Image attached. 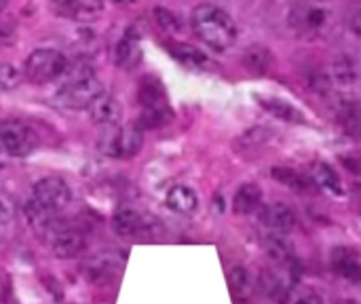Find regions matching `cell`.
I'll return each instance as SVG.
<instances>
[{"label":"cell","instance_id":"6da1fadb","mask_svg":"<svg viewBox=\"0 0 361 304\" xmlns=\"http://www.w3.org/2000/svg\"><path fill=\"white\" fill-rule=\"evenodd\" d=\"M190 25L197 38L218 53L228 51L237 42V25L233 17L216 4H197L190 13Z\"/></svg>","mask_w":361,"mask_h":304},{"label":"cell","instance_id":"7a4b0ae2","mask_svg":"<svg viewBox=\"0 0 361 304\" xmlns=\"http://www.w3.org/2000/svg\"><path fill=\"white\" fill-rule=\"evenodd\" d=\"M137 102L142 106V114L135 123L140 131L159 129L173 118V110L169 106L163 83L157 76H144L137 87Z\"/></svg>","mask_w":361,"mask_h":304},{"label":"cell","instance_id":"3957f363","mask_svg":"<svg viewBox=\"0 0 361 304\" xmlns=\"http://www.w3.org/2000/svg\"><path fill=\"white\" fill-rule=\"evenodd\" d=\"M68 68V59L57 49H36L27 55L23 63V76L34 85H47L61 80Z\"/></svg>","mask_w":361,"mask_h":304},{"label":"cell","instance_id":"277c9868","mask_svg":"<svg viewBox=\"0 0 361 304\" xmlns=\"http://www.w3.org/2000/svg\"><path fill=\"white\" fill-rule=\"evenodd\" d=\"M144 146V133L133 127H112L104 129L97 140V150L110 159H131L137 157Z\"/></svg>","mask_w":361,"mask_h":304},{"label":"cell","instance_id":"5b68a950","mask_svg":"<svg viewBox=\"0 0 361 304\" xmlns=\"http://www.w3.org/2000/svg\"><path fill=\"white\" fill-rule=\"evenodd\" d=\"M32 203H36L40 209H44L51 216H57L72 203V188L63 178L57 176H47L40 178L32 186Z\"/></svg>","mask_w":361,"mask_h":304},{"label":"cell","instance_id":"8992f818","mask_svg":"<svg viewBox=\"0 0 361 304\" xmlns=\"http://www.w3.org/2000/svg\"><path fill=\"white\" fill-rule=\"evenodd\" d=\"M102 95H104V83L97 76H89L82 80L61 83L57 91V102L70 110H87Z\"/></svg>","mask_w":361,"mask_h":304},{"label":"cell","instance_id":"52a82bcc","mask_svg":"<svg viewBox=\"0 0 361 304\" xmlns=\"http://www.w3.org/2000/svg\"><path fill=\"white\" fill-rule=\"evenodd\" d=\"M36 133L21 121H4L0 125V148L11 157H27L34 152Z\"/></svg>","mask_w":361,"mask_h":304},{"label":"cell","instance_id":"ba28073f","mask_svg":"<svg viewBox=\"0 0 361 304\" xmlns=\"http://www.w3.org/2000/svg\"><path fill=\"white\" fill-rule=\"evenodd\" d=\"M267 256H269V262L273 269L277 271H283L288 273L294 281L300 284V277H302V262L294 250V245L279 237V235H273L267 239Z\"/></svg>","mask_w":361,"mask_h":304},{"label":"cell","instance_id":"9c48e42d","mask_svg":"<svg viewBox=\"0 0 361 304\" xmlns=\"http://www.w3.org/2000/svg\"><path fill=\"white\" fill-rule=\"evenodd\" d=\"M47 237H49V248L57 258H76L87 250V235L76 226H66L55 222V226Z\"/></svg>","mask_w":361,"mask_h":304},{"label":"cell","instance_id":"30bf717a","mask_svg":"<svg viewBox=\"0 0 361 304\" xmlns=\"http://www.w3.org/2000/svg\"><path fill=\"white\" fill-rule=\"evenodd\" d=\"M328 21V11L319 4H294L288 13V23L294 32L313 34L319 32Z\"/></svg>","mask_w":361,"mask_h":304},{"label":"cell","instance_id":"8fae6325","mask_svg":"<svg viewBox=\"0 0 361 304\" xmlns=\"http://www.w3.org/2000/svg\"><path fill=\"white\" fill-rule=\"evenodd\" d=\"M258 222L269 231L281 235V233H290L296 226V214L290 205L275 201L258 209Z\"/></svg>","mask_w":361,"mask_h":304},{"label":"cell","instance_id":"7c38bea8","mask_svg":"<svg viewBox=\"0 0 361 304\" xmlns=\"http://www.w3.org/2000/svg\"><path fill=\"white\" fill-rule=\"evenodd\" d=\"M112 229L118 237L123 239H131V237H140L144 233H148L150 229V218L144 216L140 209L135 207H121L116 209L114 218H112Z\"/></svg>","mask_w":361,"mask_h":304},{"label":"cell","instance_id":"4fadbf2b","mask_svg":"<svg viewBox=\"0 0 361 304\" xmlns=\"http://www.w3.org/2000/svg\"><path fill=\"white\" fill-rule=\"evenodd\" d=\"M89 118L91 123L104 127V129H112V127H121V121H123V106L116 97L104 93L102 97H97L89 108Z\"/></svg>","mask_w":361,"mask_h":304},{"label":"cell","instance_id":"5bb4252c","mask_svg":"<svg viewBox=\"0 0 361 304\" xmlns=\"http://www.w3.org/2000/svg\"><path fill=\"white\" fill-rule=\"evenodd\" d=\"M142 61V42L135 28H127L114 47V63L121 70H133Z\"/></svg>","mask_w":361,"mask_h":304},{"label":"cell","instance_id":"9a60e30c","mask_svg":"<svg viewBox=\"0 0 361 304\" xmlns=\"http://www.w3.org/2000/svg\"><path fill=\"white\" fill-rule=\"evenodd\" d=\"M330 262L332 269L338 277H343L345 281L360 286L361 284V262L357 258V254H353L347 248H334L330 254Z\"/></svg>","mask_w":361,"mask_h":304},{"label":"cell","instance_id":"2e32d148","mask_svg":"<svg viewBox=\"0 0 361 304\" xmlns=\"http://www.w3.org/2000/svg\"><path fill=\"white\" fill-rule=\"evenodd\" d=\"M262 188L258 184H241L233 197V212L237 216H250V214H256L260 207H262Z\"/></svg>","mask_w":361,"mask_h":304},{"label":"cell","instance_id":"e0dca14e","mask_svg":"<svg viewBox=\"0 0 361 304\" xmlns=\"http://www.w3.org/2000/svg\"><path fill=\"white\" fill-rule=\"evenodd\" d=\"M228 290L237 303H247L256 292V281L247 267H233L228 271Z\"/></svg>","mask_w":361,"mask_h":304},{"label":"cell","instance_id":"ac0fdd59","mask_svg":"<svg viewBox=\"0 0 361 304\" xmlns=\"http://www.w3.org/2000/svg\"><path fill=\"white\" fill-rule=\"evenodd\" d=\"M63 15H70V19L80 21V23H93L102 17L104 4L97 0H76V2H59L55 4Z\"/></svg>","mask_w":361,"mask_h":304},{"label":"cell","instance_id":"d6986e66","mask_svg":"<svg viewBox=\"0 0 361 304\" xmlns=\"http://www.w3.org/2000/svg\"><path fill=\"white\" fill-rule=\"evenodd\" d=\"M82 275L91 284H95V286H106V284H110L118 275V265L112 258H108V256L91 258V260H87L82 265Z\"/></svg>","mask_w":361,"mask_h":304},{"label":"cell","instance_id":"ffe728a7","mask_svg":"<svg viewBox=\"0 0 361 304\" xmlns=\"http://www.w3.org/2000/svg\"><path fill=\"white\" fill-rule=\"evenodd\" d=\"M241 63H243V68H245L250 74L262 76V74L269 72V68H271V63H273V53H271L269 47L254 42V44H250V47L243 51Z\"/></svg>","mask_w":361,"mask_h":304},{"label":"cell","instance_id":"44dd1931","mask_svg":"<svg viewBox=\"0 0 361 304\" xmlns=\"http://www.w3.org/2000/svg\"><path fill=\"white\" fill-rule=\"evenodd\" d=\"M256 99H258V104H260L267 112H271L275 118H279V121H283V123H305V114H302L296 106H292L290 102H286V99H281V97L256 95Z\"/></svg>","mask_w":361,"mask_h":304},{"label":"cell","instance_id":"7402d4cb","mask_svg":"<svg viewBox=\"0 0 361 304\" xmlns=\"http://www.w3.org/2000/svg\"><path fill=\"white\" fill-rule=\"evenodd\" d=\"M311 184L317 186L319 190L328 193V195H336L341 197L345 190H343V182H341V176L336 174V169L328 163H315L313 169H311Z\"/></svg>","mask_w":361,"mask_h":304},{"label":"cell","instance_id":"603a6c76","mask_svg":"<svg viewBox=\"0 0 361 304\" xmlns=\"http://www.w3.org/2000/svg\"><path fill=\"white\" fill-rule=\"evenodd\" d=\"M165 49L169 51V55L173 59H178L180 63H184L188 68H205V66H209V57L203 51H199L197 47L188 44V42L169 40V42H165Z\"/></svg>","mask_w":361,"mask_h":304},{"label":"cell","instance_id":"cb8c5ba5","mask_svg":"<svg viewBox=\"0 0 361 304\" xmlns=\"http://www.w3.org/2000/svg\"><path fill=\"white\" fill-rule=\"evenodd\" d=\"M165 205L176 214H192L199 205V197L190 186L178 184V186L169 188V193L165 197Z\"/></svg>","mask_w":361,"mask_h":304},{"label":"cell","instance_id":"d4e9b609","mask_svg":"<svg viewBox=\"0 0 361 304\" xmlns=\"http://www.w3.org/2000/svg\"><path fill=\"white\" fill-rule=\"evenodd\" d=\"M336 121L347 135L361 138V104H357L355 99H347L338 106Z\"/></svg>","mask_w":361,"mask_h":304},{"label":"cell","instance_id":"484cf974","mask_svg":"<svg viewBox=\"0 0 361 304\" xmlns=\"http://www.w3.org/2000/svg\"><path fill=\"white\" fill-rule=\"evenodd\" d=\"M271 178L283 186H288L290 190H296V193H307L313 188L311 180L307 176H302L300 171L292 169V167H273L271 169Z\"/></svg>","mask_w":361,"mask_h":304},{"label":"cell","instance_id":"4316f807","mask_svg":"<svg viewBox=\"0 0 361 304\" xmlns=\"http://www.w3.org/2000/svg\"><path fill=\"white\" fill-rule=\"evenodd\" d=\"M332 74L341 85H355L360 78V66L351 55H338L332 63Z\"/></svg>","mask_w":361,"mask_h":304},{"label":"cell","instance_id":"83f0119b","mask_svg":"<svg viewBox=\"0 0 361 304\" xmlns=\"http://www.w3.org/2000/svg\"><path fill=\"white\" fill-rule=\"evenodd\" d=\"M279 304H326V303H324V298H322V294H319L317 290H313V288H309V286L298 284L296 288H292V290L286 294V298H283Z\"/></svg>","mask_w":361,"mask_h":304},{"label":"cell","instance_id":"f1b7e54d","mask_svg":"<svg viewBox=\"0 0 361 304\" xmlns=\"http://www.w3.org/2000/svg\"><path fill=\"white\" fill-rule=\"evenodd\" d=\"M154 19H157V23H159L165 32H178V30L182 28L180 17H178L171 8H165V6H157V8H154Z\"/></svg>","mask_w":361,"mask_h":304},{"label":"cell","instance_id":"f546056e","mask_svg":"<svg viewBox=\"0 0 361 304\" xmlns=\"http://www.w3.org/2000/svg\"><path fill=\"white\" fill-rule=\"evenodd\" d=\"M23 76L13 63H0V89H17L21 85Z\"/></svg>","mask_w":361,"mask_h":304},{"label":"cell","instance_id":"4dcf8cb0","mask_svg":"<svg viewBox=\"0 0 361 304\" xmlns=\"http://www.w3.org/2000/svg\"><path fill=\"white\" fill-rule=\"evenodd\" d=\"M309 87H311L315 93L326 95V93H330V89H332V78H330V74L324 72V70H313V72H309Z\"/></svg>","mask_w":361,"mask_h":304},{"label":"cell","instance_id":"1f68e13d","mask_svg":"<svg viewBox=\"0 0 361 304\" xmlns=\"http://www.w3.org/2000/svg\"><path fill=\"white\" fill-rule=\"evenodd\" d=\"M13 218H15V203H13V199L6 193L0 190V222L8 224Z\"/></svg>","mask_w":361,"mask_h":304},{"label":"cell","instance_id":"d6a6232c","mask_svg":"<svg viewBox=\"0 0 361 304\" xmlns=\"http://www.w3.org/2000/svg\"><path fill=\"white\" fill-rule=\"evenodd\" d=\"M343 165H345L351 174L361 176V161H357V159H343Z\"/></svg>","mask_w":361,"mask_h":304},{"label":"cell","instance_id":"836d02e7","mask_svg":"<svg viewBox=\"0 0 361 304\" xmlns=\"http://www.w3.org/2000/svg\"><path fill=\"white\" fill-rule=\"evenodd\" d=\"M351 32L357 36V38H361V11H357V13H353V17H351Z\"/></svg>","mask_w":361,"mask_h":304},{"label":"cell","instance_id":"e575fe53","mask_svg":"<svg viewBox=\"0 0 361 304\" xmlns=\"http://www.w3.org/2000/svg\"><path fill=\"white\" fill-rule=\"evenodd\" d=\"M336 304H360L357 300H351V298H345V300H338Z\"/></svg>","mask_w":361,"mask_h":304}]
</instances>
